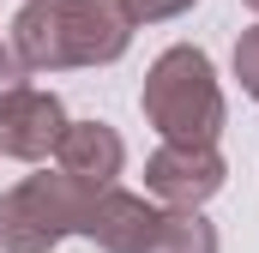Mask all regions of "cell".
<instances>
[{
    "mask_svg": "<svg viewBox=\"0 0 259 253\" xmlns=\"http://www.w3.org/2000/svg\"><path fill=\"white\" fill-rule=\"evenodd\" d=\"M133 43L121 0H24L12 18V55L24 72L109 66Z\"/></svg>",
    "mask_w": 259,
    "mask_h": 253,
    "instance_id": "1",
    "label": "cell"
},
{
    "mask_svg": "<svg viewBox=\"0 0 259 253\" xmlns=\"http://www.w3.org/2000/svg\"><path fill=\"white\" fill-rule=\"evenodd\" d=\"M139 109L163 133V145H217V133H223V85L211 72V55L193 49V43L163 49L151 61V72H145Z\"/></svg>",
    "mask_w": 259,
    "mask_h": 253,
    "instance_id": "2",
    "label": "cell"
},
{
    "mask_svg": "<svg viewBox=\"0 0 259 253\" xmlns=\"http://www.w3.org/2000/svg\"><path fill=\"white\" fill-rule=\"evenodd\" d=\"M97 193L78 187L72 175H24L18 187L0 193V247L6 253H49L66 235H78Z\"/></svg>",
    "mask_w": 259,
    "mask_h": 253,
    "instance_id": "3",
    "label": "cell"
},
{
    "mask_svg": "<svg viewBox=\"0 0 259 253\" xmlns=\"http://www.w3.org/2000/svg\"><path fill=\"white\" fill-rule=\"evenodd\" d=\"M229 181V163L217 145H157L145 157V193L163 199L169 211H199L205 199H217Z\"/></svg>",
    "mask_w": 259,
    "mask_h": 253,
    "instance_id": "4",
    "label": "cell"
},
{
    "mask_svg": "<svg viewBox=\"0 0 259 253\" xmlns=\"http://www.w3.org/2000/svg\"><path fill=\"white\" fill-rule=\"evenodd\" d=\"M61 133H66V109L55 91L18 85L12 97H0V157L42 163V157H55Z\"/></svg>",
    "mask_w": 259,
    "mask_h": 253,
    "instance_id": "5",
    "label": "cell"
},
{
    "mask_svg": "<svg viewBox=\"0 0 259 253\" xmlns=\"http://www.w3.org/2000/svg\"><path fill=\"white\" fill-rule=\"evenodd\" d=\"M163 223V211L145 199V193H97L91 199V211H84V223H78V235L84 241H97L103 253H145V241H151V229Z\"/></svg>",
    "mask_w": 259,
    "mask_h": 253,
    "instance_id": "6",
    "label": "cell"
},
{
    "mask_svg": "<svg viewBox=\"0 0 259 253\" xmlns=\"http://www.w3.org/2000/svg\"><path fill=\"white\" fill-rule=\"evenodd\" d=\"M55 163H61V175H72L78 187L109 193L115 175H121V163H127V145H121V133L109 121H66L61 145H55Z\"/></svg>",
    "mask_w": 259,
    "mask_h": 253,
    "instance_id": "7",
    "label": "cell"
},
{
    "mask_svg": "<svg viewBox=\"0 0 259 253\" xmlns=\"http://www.w3.org/2000/svg\"><path fill=\"white\" fill-rule=\"evenodd\" d=\"M145 253H217V229L199 211H163V223L151 229Z\"/></svg>",
    "mask_w": 259,
    "mask_h": 253,
    "instance_id": "8",
    "label": "cell"
},
{
    "mask_svg": "<svg viewBox=\"0 0 259 253\" xmlns=\"http://www.w3.org/2000/svg\"><path fill=\"white\" fill-rule=\"evenodd\" d=\"M235 78H241V91L259 103V24L235 36Z\"/></svg>",
    "mask_w": 259,
    "mask_h": 253,
    "instance_id": "9",
    "label": "cell"
},
{
    "mask_svg": "<svg viewBox=\"0 0 259 253\" xmlns=\"http://www.w3.org/2000/svg\"><path fill=\"white\" fill-rule=\"evenodd\" d=\"M187 6H199V0H121L127 24H163V18H181Z\"/></svg>",
    "mask_w": 259,
    "mask_h": 253,
    "instance_id": "10",
    "label": "cell"
},
{
    "mask_svg": "<svg viewBox=\"0 0 259 253\" xmlns=\"http://www.w3.org/2000/svg\"><path fill=\"white\" fill-rule=\"evenodd\" d=\"M24 85V66H18V55H12V43H0V97H12Z\"/></svg>",
    "mask_w": 259,
    "mask_h": 253,
    "instance_id": "11",
    "label": "cell"
},
{
    "mask_svg": "<svg viewBox=\"0 0 259 253\" xmlns=\"http://www.w3.org/2000/svg\"><path fill=\"white\" fill-rule=\"evenodd\" d=\"M241 6H253V12H259V0H241Z\"/></svg>",
    "mask_w": 259,
    "mask_h": 253,
    "instance_id": "12",
    "label": "cell"
}]
</instances>
